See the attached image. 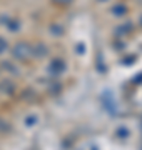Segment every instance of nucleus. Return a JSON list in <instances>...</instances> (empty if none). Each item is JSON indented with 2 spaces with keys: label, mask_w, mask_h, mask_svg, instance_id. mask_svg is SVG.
<instances>
[{
  "label": "nucleus",
  "mask_w": 142,
  "mask_h": 150,
  "mask_svg": "<svg viewBox=\"0 0 142 150\" xmlns=\"http://www.w3.org/2000/svg\"><path fill=\"white\" fill-rule=\"evenodd\" d=\"M12 55L15 60H27L32 57V47L25 42H18L12 48Z\"/></svg>",
  "instance_id": "f257e3e1"
},
{
  "label": "nucleus",
  "mask_w": 142,
  "mask_h": 150,
  "mask_svg": "<svg viewBox=\"0 0 142 150\" xmlns=\"http://www.w3.org/2000/svg\"><path fill=\"white\" fill-rule=\"evenodd\" d=\"M49 70H50V74H55V75L62 74V72H65V62L62 59H54L50 62Z\"/></svg>",
  "instance_id": "f03ea898"
},
{
  "label": "nucleus",
  "mask_w": 142,
  "mask_h": 150,
  "mask_svg": "<svg viewBox=\"0 0 142 150\" xmlns=\"http://www.w3.org/2000/svg\"><path fill=\"white\" fill-rule=\"evenodd\" d=\"M47 54H49V48L45 47L44 43H38L35 48H32V55H35V57H38V59L45 57Z\"/></svg>",
  "instance_id": "7ed1b4c3"
},
{
  "label": "nucleus",
  "mask_w": 142,
  "mask_h": 150,
  "mask_svg": "<svg viewBox=\"0 0 142 150\" xmlns=\"http://www.w3.org/2000/svg\"><path fill=\"white\" fill-rule=\"evenodd\" d=\"M112 12H114L115 15L122 17V15H126V13H127V8L124 5H119V7H114V8H112Z\"/></svg>",
  "instance_id": "20e7f679"
},
{
  "label": "nucleus",
  "mask_w": 142,
  "mask_h": 150,
  "mask_svg": "<svg viewBox=\"0 0 142 150\" xmlns=\"http://www.w3.org/2000/svg\"><path fill=\"white\" fill-rule=\"evenodd\" d=\"M18 27H20V22L18 20H10L9 22V28H10V30H18Z\"/></svg>",
  "instance_id": "39448f33"
},
{
  "label": "nucleus",
  "mask_w": 142,
  "mask_h": 150,
  "mask_svg": "<svg viewBox=\"0 0 142 150\" xmlns=\"http://www.w3.org/2000/svg\"><path fill=\"white\" fill-rule=\"evenodd\" d=\"M7 48H9V43H7L5 40H4V38H0V55L4 54Z\"/></svg>",
  "instance_id": "423d86ee"
},
{
  "label": "nucleus",
  "mask_w": 142,
  "mask_h": 150,
  "mask_svg": "<svg viewBox=\"0 0 142 150\" xmlns=\"http://www.w3.org/2000/svg\"><path fill=\"white\" fill-rule=\"evenodd\" d=\"M54 4H57V5H70L74 0H52Z\"/></svg>",
  "instance_id": "0eeeda50"
},
{
  "label": "nucleus",
  "mask_w": 142,
  "mask_h": 150,
  "mask_svg": "<svg viewBox=\"0 0 142 150\" xmlns=\"http://www.w3.org/2000/svg\"><path fill=\"white\" fill-rule=\"evenodd\" d=\"M50 30H55V35H60V33H62V28L60 27H57V25H52V27H50Z\"/></svg>",
  "instance_id": "6e6552de"
},
{
  "label": "nucleus",
  "mask_w": 142,
  "mask_h": 150,
  "mask_svg": "<svg viewBox=\"0 0 142 150\" xmlns=\"http://www.w3.org/2000/svg\"><path fill=\"white\" fill-rule=\"evenodd\" d=\"M117 135H124V137H126V135H127V130H126V129H120V130H117Z\"/></svg>",
  "instance_id": "1a4fd4ad"
},
{
  "label": "nucleus",
  "mask_w": 142,
  "mask_h": 150,
  "mask_svg": "<svg viewBox=\"0 0 142 150\" xmlns=\"http://www.w3.org/2000/svg\"><path fill=\"white\" fill-rule=\"evenodd\" d=\"M99 2H105V0H99Z\"/></svg>",
  "instance_id": "9d476101"
}]
</instances>
